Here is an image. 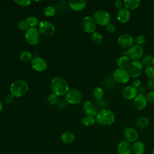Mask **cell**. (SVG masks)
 <instances>
[{"label":"cell","mask_w":154,"mask_h":154,"mask_svg":"<svg viewBox=\"0 0 154 154\" xmlns=\"http://www.w3.org/2000/svg\"><path fill=\"white\" fill-rule=\"evenodd\" d=\"M51 87L54 93L57 96H63L69 90L67 82L63 78L57 76L51 82Z\"/></svg>","instance_id":"6da1fadb"},{"label":"cell","mask_w":154,"mask_h":154,"mask_svg":"<svg viewBox=\"0 0 154 154\" xmlns=\"http://www.w3.org/2000/svg\"><path fill=\"white\" fill-rule=\"evenodd\" d=\"M96 122L101 125L108 126L115 121V115L110 109L103 108L99 111L96 116Z\"/></svg>","instance_id":"7a4b0ae2"},{"label":"cell","mask_w":154,"mask_h":154,"mask_svg":"<svg viewBox=\"0 0 154 154\" xmlns=\"http://www.w3.org/2000/svg\"><path fill=\"white\" fill-rule=\"evenodd\" d=\"M29 86L26 82L22 80H16L10 85V92L15 97H21L28 91Z\"/></svg>","instance_id":"3957f363"},{"label":"cell","mask_w":154,"mask_h":154,"mask_svg":"<svg viewBox=\"0 0 154 154\" xmlns=\"http://www.w3.org/2000/svg\"><path fill=\"white\" fill-rule=\"evenodd\" d=\"M26 41L31 45H35L38 43L40 40V32L35 27H29L25 33Z\"/></svg>","instance_id":"277c9868"},{"label":"cell","mask_w":154,"mask_h":154,"mask_svg":"<svg viewBox=\"0 0 154 154\" xmlns=\"http://www.w3.org/2000/svg\"><path fill=\"white\" fill-rule=\"evenodd\" d=\"M144 53L143 48L141 46L134 45H132L127 51H123V55L128 56L130 60L132 61L138 60L142 57Z\"/></svg>","instance_id":"5b68a950"},{"label":"cell","mask_w":154,"mask_h":154,"mask_svg":"<svg viewBox=\"0 0 154 154\" xmlns=\"http://www.w3.org/2000/svg\"><path fill=\"white\" fill-rule=\"evenodd\" d=\"M93 18L97 24L100 26H106L111 22L110 14L103 10L96 11L93 15Z\"/></svg>","instance_id":"8992f818"},{"label":"cell","mask_w":154,"mask_h":154,"mask_svg":"<svg viewBox=\"0 0 154 154\" xmlns=\"http://www.w3.org/2000/svg\"><path fill=\"white\" fill-rule=\"evenodd\" d=\"M143 70V66L141 62L139 60L131 61L127 67V71L129 73L130 76L134 78H138L141 75Z\"/></svg>","instance_id":"52a82bcc"},{"label":"cell","mask_w":154,"mask_h":154,"mask_svg":"<svg viewBox=\"0 0 154 154\" xmlns=\"http://www.w3.org/2000/svg\"><path fill=\"white\" fill-rule=\"evenodd\" d=\"M81 27L85 32L93 33L95 31L96 23L93 17L87 16L82 19L81 22Z\"/></svg>","instance_id":"ba28073f"},{"label":"cell","mask_w":154,"mask_h":154,"mask_svg":"<svg viewBox=\"0 0 154 154\" xmlns=\"http://www.w3.org/2000/svg\"><path fill=\"white\" fill-rule=\"evenodd\" d=\"M112 77L115 82L120 84L126 83L130 79V75L127 70L125 69L117 68L113 72Z\"/></svg>","instance_id":"9c48e42d"},{"label":"cell","mask_w":154,"mask_h":154,"mask_svg":"<svg viewBox=\"0 0 154 154\" xmlns=\"http://www.w3.org/2000/svg\"><path fill=\"white\" fill-rule=\"evenodd\" d=\"M82 99V94L79 90L76 88L69 90L66 95V100L72 105L78 104Z\"/></svg>","instance_id":"30bf717a"},{"label":"cell","mask_w":154,"mask_h":154,"mask_svg":"<svg viewBox=\"0 0 154 154\" xmlns=\"http://www.w3.org/2000/svg\"><path fill=\"white\" fill-rule=\"evenodd\" d=\"M38 29L41 34L45 35H52L55 31V26L51 22L47 20L40 22Z\"/></svg>","instance_id":"8fae6325"},{"label":"cell","mask_w":154,"mask_h":154,"mask_svg":"<svg viewBox=\"0 0 154 154\" xmlns=\"http://www.w3.org/2000/svg\"><path fill=\"white\" fill-rule=\"evenodd\" d=\"M134 42V38L128 34H123L117 38L118 45L123 49H128L133 45Z\"/></svg>","instance_id":"7c38bea8"},{"label":"cell","mask_w":154,"mask_h":154,"mask_svg":"<svg viewBox=\"0 0 154 154\" xmlns=\"http://www.w3.org/2000/svg\"><path fill=\"white\" fill-rule=\"evenodd\" d=\"M31 65L32 69L38 72L44 71L47 68L46 61L40 57H35L33 58L31 60Z\"/></svg>","instance_id":"4fadbf2b"},{"label":"cell","mask_w":154,"mask_h":154,"mask_svg":"<svg viewBox=\"0 0 154 154\" xmlns=\"http://www.w3.org/2000/svg\"><path fill=\"white\" fill-rule=\"evenodd\" d=\"M122 97L126 100H132L138 94L137 89L132 85H127L125 87L121 92Z\"/></svg>","instance_id":"5bb4252c"},{"label":"cell","mask_w":154,"mask_h":154,"mask_svg":"<svg viewBox=\"0 0 154 154\" xmlns=\"http://www.w3.org/2000/svg\"><path fill=\"white\" fill-rule=\"evenodd\" d=\"M123 135L126 141L129 143H134L138 138V134L137 131L132 127H127L123 131Z\"/></svg>","instance_id":"9a60e30c"},{"label":"cell","mask_w":154,"mask_h":154,"mask_svg":"<svg viewBox=\"0 0 154 154\" xmlns=\"http://www.w3.org/2000/svg\"><path fill=\"white\" fill-rule=\"evenodd\" d=\"M132 152V144L129 141L124 140L119 143L117 146V152L119 154H131Z\"/></svg>","instance_id":"2e32d148"},{"label":"cell","mask_w":154,"mask_h":154,"mask_svg":"<svg viewBox=\"0 0 154 154\" xmlns=\"http://www.w3.org/2000/svg\"><path fill=\"white\" fill-rule=\"evenodd\" d=\"M117 20L122 23H125L128 22L131 17V13L130 11L126 9L125 7L119 9L117 11V16H116Z\"/></svg>","instance_id":"e0dca14e"},{"label":"cell","mask_w":154,"mask_h":154,"mask_svg":"<svg viewBox=\"0 0 154 154\" xmlns=\"http://www.w3.org/2000/svg\"><path fill=\"white\" fill-rule=\"evenodd\" d=\"M134 104L137 109L139 111L143 110L147 104L146 97L144 94H137L134 99Z\"/></svg>","instance_id":"ac0fdd59"},{"label":"cell","mask_w":154,"mask_h":154,"mask_svg":"<svg viewBox=\"0 0 154 154\" xmlns=\"http://www.w3.org/2000/svg\"><path fill=\"white\" fill-rule=\"evenodd\" d=\"M87 2L85 0H70L69 5L74 11H79L82 10L86 6Z\"/></svg>","instance_id":"d6986e66"},{"label":"cell","mask_w":154,"mask_h":154,"mask_svg":"<svg viewBox=\"0 0 154 154\" xmlns=\"http://www.w3.org/2000/svg\"><path fill=\"white\" fill-rule=\"evenodd\" d=\"M83 109L87 116L94 117V116H96L97 113L96 106L89 100H87L84 103Z\"/></svg>","instance_id":"ffe728a7"},{"label":"cell","mask_w":154,"mask_h":154,"mask_svg":"<svg viewBox=\"0 0 154 154\" xmlns=\"http://www.w3.org/2000/svg\"><path fill=\"white\" fill-rule=\"evenodd\" d=\"M123 6L128 10H135L138 8L141 5L140 0H124Z\"/></svg>","instance_id":"44dd1931"},{"label":"cell","mask_w":154,"mask_h":154,"mask_svg":"<svg viewBox=\"0 0 154 154\" xmlns=\"http://www.w3.org/2000/svg\"><path fill=\"white\" fill-rule=\"evenodd\" d=\"M132 152L134 154H144L145 152V146L141 141H137L132 145Z\"/></svg>","instance_id":"7402d4cb"},{"label":"cell","mask_w":154,"mask_h":154,"mask_svg":"<svg viewBox=\"0 0 154 154\" xmlns=\"http://www.w3.org/2000/svg\"><path fill=\"white\" fill-rule=\"evenodd\" d=\"M130 59L128 56L122 55L117 60V66L120 69H125L128 67L130 63Z\"/></svg>","instance_id":"603a6c76"},{"label":"cell","mask_w":154,"mask_h":154,"mask_svg":"<svg viewBox=\"0 0 154 154\" xmlns=\"http://www.w3.org/2000/svg\"><path fill=\"white\" fill-rule=\"evenodd\" d=\"M61 139L65 144H71L75 141V135L70 131H66L61 135Z\"/></svg>","instance_id":"cb8c5ba5"},{"label":"cell","mask_w":154,"mask_h":154,"mask_svg":"<svg viewBox=\"0 0 154 154\" xmlns=\"http://www.w3.org/2000/svg\"><path fill=\"white\" fill-rule=\"evenodd\" d=\"M150 121L148 117L146 116L140 117L136 121V126L140 129H144L148 126Z\"/></svg>","instance_id":"d4e9b609"},{"label":"cell","mask_w":154,"mask_h":154,"mask_svg":"<svg viewBox=\"0 0 154 154\" xmlns=\"http://www.w3.org/2000/svg\"><path fill=\"white\" fill-rule=\"evenodd\" d=\"M96 121V120L94 117L90 116H85L82 119L81 123L83 125L85 126H90L93 125L95 123Z\"/></svg>","instance_id":"484cf974"},{"label":"cell","mask_w":154,"mask_h":154,"mask_svg":"<svg viewBox=\"0 0 154 154\" xmlns=\"http://www.w3.org/2000/svg\"><path fill=\"white\" fill-rule=\"evenodd\" d=\"M91 39L96 44H100L103 41L102 35L98 31H94L91 34Z\"/></svg>","instance_id":"4316f807"},{"label":"cell","mask_w":154,"mask_h":154,"mask_svg":"<svg viewBox=\"0 0 154 154\" xmlns=\"http://www.w3.org/2000/svg\"><path fill=\"white\" fill-rule=\"evenodd\" d=\"M25 20L29 27H35L39 23L38 18L34 16H28Z\"/></svg>","instance_id":"83f0119b"},{"label":"cell","mask_w":154,"mask_h":154,"mask_svg":"<svg viewBox=\"0 0 154 154\" xmlns=\"http://www.w3.org/2000/svg\"><path fill=\"white\" fill-rule=\"evenodd\" d=\"M103 94H104V92H103V89H102L101 87H96V88L93 90V95L94 97L96 99L98 100L102 99V98L103 96Z\"/></svg>","instance_id":"f1b7e54d"},{"label":"cell","mask_w":154,"mask_h":154,"mask_svg":"<svg viewBox=\"0 0 154 154\" xmlns=\"http://www.w3.org/2000/svg\"><path fill=\"white\" fill-rule=\"evenodd\" d=\"M56 12L55 8L51 6V5H48L43 9V13L45 16L48 17L53 16Z\"/></svg>","instance_id":"f546056e"},{"label":"cell","mask_w":154,"mask_h":154,"mask_svg":"<svg viewBox=\"0 0 154 154\" xmlns=\"http://www.w3.org/2000/svg\"><path fill=\"white\" fill-rule=\"evenodd\" d=\"M144 73L150 79H154V66H149L145 68Z\"/></svg>","instance_id":"4dcf8cb0"},{"label":"cell","mask_w":154,"mask_h":154,"mask_svg":"<svg viewBox=\"0 0 154 154\" xmlns=\"http://www.w3.org/2000/svg\"><path fill=\"white\" fill-rule=\"evenodd\" d=\"M20 58L25 61H28L32 58V54L28 51H22L20 54Z\"/></svg>","instance_id":"1f68e13d"},{"label":"cell","mask_w":154,"mask_h":154,"mask_svg":"<svg viewBox=\"0 0 154 154\" xmlns=\"http://www.w3.org/2000/svg\"><path fill=\"white\" fill-rule=\"evenodd\" d=\"M153 57L151 55H145L143 58L142 61H141V63H142L143 66H146V67L150 66V64H152V61Z\"/></svg>","instance_id":"d6a6232c"},{"label":"cell","mask_w":154,"mask_h":154,"mask_svg":"<svg viewBox=\"0 0 154 154\" xmlns=\"http://www.w3.org/2000/svg\"><path fill=\"white\" fill-rule=\"evenodd\" d=\"M134 42H135V45L141 46V45H143L145 44V43L146 42V39L144 35H139L137 36L134 39Z\"/></svg>","instance_id":"836d02e7"},{"label":"cell","mask_w":154,"mask_h":154,"mask_svg":"<svg viewBox=\"0 0 154 154\" xmlns=\"http://www.w3.org/2000/svg\"><path fill=\"white\" fill-rule=\"evenodd\" d=\"M58 97L55 93H52L48 96V102L51 105H55L58 102Z\"/></svg>","instance_id":"e575fe53"},{"label":"cell","mask_w":154,"mask_h":154,"mask_svg":"<svg viewBox=\"0 0 154 154\" xmlns=\"http://www.w3.org/2000/svg\"><path fill=\"white\" fill-rule=\"evenodd\" d=\"M17 26L20 30H23V31H26L29 28V26L28 25L26 20H20L18 22Z\"/></svg>","instance_id":"d590c367"},{"label":"cell","mask_w":154,"mask_h":154,"mask_svg":"<svg viewBox=\"0 0 154 154\" xmlns=\"http://www.w3.org/2000/svg\"><path fill=\"white\" fill-rule=\"evenodd\" d=\"M14 2L20 6H28L31 4V0H14Z\"/></svg>","instance_id":"8d00e7d4"},{"label":"cell","mask_w":154,"mask_h":154,"mask_svg":"<svg viewBox=\"0 0 154 154\" xmlns=\"http://www.w3.org/2000/svg\"><path fill=\"white\" fill-rule=\"evenodd\" d=\"M106 31L110 33V34H113L114 32H115L116 30V26L115 25L113 24V23H109V24H108L106 26Z\"/></svg>","instance_id":"74e56055"},{"label":"cell","mask_w":154,"mask_h":154,"mask_svg":"<svg viewBox=\"0 0 154 154\" xmlns=\"http://www.w3.org/2000/svg\"><path fill=\"white\" fill-rule=\"evenodd\" d=\"M147 102L150 103H154V90L149 92L146 96Z\"/></svg>","instance_id":"f35d334b"},{"label":"cell","mask_w":154,"mask_h":154,"mask_svg":"<svg viewBox=\"0 0 154 154\" xmlns=\"http://www.w3.org/2000/svg\"><path fill=\"white\" fill-rule=\"evenodd\" d=\"M14 96L12 94H7L5 96V99H4L5 103H10L12 102L13 101V100H14Z\"/></svg>","instance_id":"ab89813d"},{"label":"cell","mask_w":154,"mask_h":154,"mask_svg":"<svg viewBox=\"0 0 154 154\" xmlns=\"http://www.w3.org/2000/svg\"><path fill=\"white\" fill-rule=\"evenodd\" d=\"M114 6L117 8V9H120L123 8V1L121 0H116L114 1Z\"/></svg>","instance_id":"60d3db41"},{"label":"cell","mask_w":154,"mask_h":154,"mask_svg":"<svg viewBox=\"0 0 154 154\" xmlns=\"http://www.w3.org/2000/svg\"><path fill=\"white\" fill-rule=\"evenodd\" d=\"M141 81L140 79H135V80L133 81L132 82V86L134 87H135V88H140V86H141Z\"/></svg>","instance_id":"b9f144b4"},{"label":"cell","mask_w":154,"mask_h":154,"mask_svg":"<svg viewBox=\"0 0 154 154\" xmlns=\"http://www.w3.org/2000/svg\"><path fill=\"white\" fill-rule=\"evenodd\" d=\"M147 86L150 89L154 90V79H151L148 81Z\"/></svg>","instance_id":"7bdbcfd3"},{"label":"cell","mask_w":154,"mask_h":154,"mask_svg":"<svg viewBox=\"0 0 154 154\" xmlns=\"http://www.w3.org/2000/svg\"><path fill=\"white\" fill-rule=\"evenodd\" d=\"M2 103L1 101L0 100V112H1V110H2Z\"/></svg>","instance_id":"ee69618b"},{"label":"cell","mask_w":154,"mask_h":154,"mask_svg":"<svg viewBox=\"0 0 154 154\" xmlns=\"http://www.w3.org/2000/svg\"><path fill=\"white\" fill-rule=\"evenodd\" d=\"M152 65L153 66H154V57H153V59H152Z\"/></svg>","instance_id":"f6af8a7d"},{"label":"cell","mask_w":154,"mask_h":154,"mask_svg":"<svg viewBox=\"0 0 154 154\" xmlns=\"http://www.w3.org/2000/svg\"><path fill=\"white\" fill-rule=\"evenodd\" d=\"M151 153H152V154H154V147H153V149H152Z\"/></svg>","instance_id":"bcb514c9"}]
</instances>
